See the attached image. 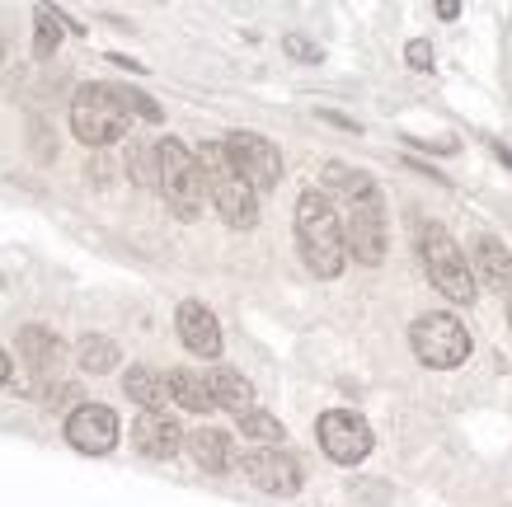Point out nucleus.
Segmentation results:
<instances>
[{
	"label": "nucleus",
	"instance_id": "nucleus-20",
	"mask_svg": "<svg viewBox=\"0 0 512 507\" xmlns=\"http://www.w3.org/2000/svg\"><path fill=\"white\" fill-rule=\"evenodd\" d=\"M325 184L334 188V193H343L348 202H357V198H372L376 193V184L362 174V169H348V165H325Z\"/></svg>",
	"mask_w": 512,
	"mask_h": 507
},
{
	"label": "nucleus",
	"instance_id": "nucleus-10",
	"mask_svg": "<svg viewBox=\"0 0 512 507\" xmlns=\"http://www.w3.org/2000/svg\"><path fill=\"white\" fill-rule=\"evenodd\" d=\"M66 442L85 451V456H104L118 446V414L104 409V404H80L66 418Z\"/></svg>",
	"mask_w": 512,
	"mask_h": 507
},
{
	"label": "nucleus",
	"instance_id": "nucleus-3",
	"mask_svg": "<svg viewBox=\"0 0 512 507\" xmlns=\"http://www.w3.org/2000/svg\"><path fill=\"white\" fill-rule=\"evenodd\" d=\"M156 179H160V193L170 202V212L179 221H193L207 202V179H202V165L198 155L188 151L184 141L165 137L156 146Z\"/></svg>",
	"mask_w": 512,
	"mask_h": 507
},
{
	"label": "nucleus",
	"instance_id": "nucleus-2",
	"mask_svg": "<svg viewBox=\"0 0 512 507\" xmlns=\"http://www.w3.org/2000/svg\"><path fill=\"white\" fill-rule=\"evenodd\" d=\"M132 123V90L118 85H80L76 104H71V132L85 146H109Z\"/></svg>",
	"mask_w": 512,
	"mask_h": 507
},
{
	"label": "nucleus",
	"instance_id": "nucleus-17",
	"mask_svg": "<svg viewBox=\"0 0 512 507\" xmlns=\"http://www.w3.org/2000/svg\"><path fill=\"white\" fill-rule=\"evenodd\" d=\"M475 268H480L484 287L512 292V254L498 245V240H480V245H475Z\"/></svg>",
	"mask_w": 512,
	"mask_h": 507
},
{
	"label": "nucleus",
	"instance_id": "nucleus-21",
	"mask_svg": "<svg viewBox=\"0 0 512 507\" xmlns=\"http://www.w3.org/2000/svg\"><path fill=\"white\" fill-rule=\"evenodd\" d=\"M113 362H118V343H109V338H80V367L85 371H109Z\"/></svg>",
	"mask_w": 512,
	"mask_h": 507
},
{
	"label": "nucleus",
	"instance_id": "nucleus-12",
	"mask_svg": "<svg viewBox=\"0 0 512 507\" xmlns=\"http://www.w3.org/2000/svg\"><path fill=\"white\" fill-rule=\"evenodd\" d=\"M174 324H179V338L193 357H221V324L202 301H184Z\"/></svg>",
	"mask_w": 512,
	"mask_h": 507
},
{
	"label": "nucleus",
	"instance_id": "nucleus-7",
	"mask_svg": "<svg viewBox=\"0 0 512 507\" xmlns=\"http://www.w3.org/2000/svg\"><path fill=\"white\" fill-rule=\"evenodd\" d=\"M221 151H226L231 169L254 188V193H273V188H278L282 155L268 137H259V132H231V137L221 141Z\"/></svg>",
	"mask_w": 512,
	"mask_h": 507
},
{
	"label": "nucleus",
	"instance_id": "nucleus-14",
	"mask_svg": "<svg viewBox=\"0 0 512 507\" xmlns=\"http://www.w3.org/2000/svg\"><path fill=\"white\" fill-rule=\"evenodd\" d=\"M207 390H212V404L231 409L235 418H245L249 409H254V385H249L240 371H231V367H212V371H207Z\"/></svg>",
	"mask_w": 512,
	"mask_h": 507
},
{
	"label": "nucleus",
	"instance_id": "nucleus-18",
	"mask_svg": "<svg viewBox=\"0 0 512 507\" xmlns=\"http://www.w3.org/2000/svg\"><path fill=\"white\" fill-rule=\"evenodd\" d=\"M19 357H24L33 371H47L52 362H62V343H57V334H47L43 324H29V329L19 334Z\"/></svg>",
	"mask_w": 512,
	"mask_h": 507
},
{
	"label": "nucleus",
	"instance_id": "nucleus-5",
	"mask_svg": "<svg viewBox=\"0 0 512 507\" xmlns=\"http://www.w3.org/2000/svg\"><path fill=\"white\" fill-rule=\"evenodd\" d=\"M419 259L423 268H428V277H433V287L447 301H456V306H470L475 301V273H470L466 254L456 249V240H451L442 226H423L419 231Z\"/></svg>",
	"mask_w": 512,
	"mask_h": 507
},
{
	"label": "nucleus",
	"instance_id": "nucleus-4",
	"mask_svg": "<svg viewBox=\"0 0 512 507\" xmlns=\"http://www.w3.org/2000/svg\"><path fill=\"white\" fill-rule=\"evenodd\" d=\"M198 165H202V179H207V198L217 202L221 221H226V226H235V231H249V226L259 221V193H254V188L235 174L221 146H202Z\"/></svg>",
	"mask_w": 512,
	"mask_h": 507
},
{
	"label": "nucleus",
	"instance_id": "nucleus-1",
	"mask_svg": "<svg viewBox=\"0 0 512 507\" xmlns=\"http://www.w3.org/2000/svg\"><path fill=\"white\" fill-rule=\"evenodd\" d=\"M296 245H301V259L315 277H339L343 273V221L339 212L329 207L325 193H301L296 202Z\"/></svg>",
	"mask_w": 512,
	"mask_h": 507
},
{
	"label": "nucleus",
	"instance_id": "nucleus-19",
	"mask_svg": "<svg viewBox=\"0 0 512 507\" xmlns=\"http://www.w3.org/2000/svg\"><path fill=\"white\" fill-rule=\"evenodd\" d=\"M170 400L184 404L188 414L217 409V404H212V390H207V376H198V371H170Z\"/></svg>",
	"mask_w": 512,
	"mask_h": 507
},
{
	"label": "nucleus",
	"instance_id": "nucleus-24",
	"mask_svg": "<svg viewBox=\"0 0 512 507\" xmlns=\"http://www.w3.org/2000/svg\"><path fill=\"white\" fill-rule=\"evenodd\" d=\"M404 57H409V66H414V71H433V47L423 43V38H414V43L404 47Z\"/></svg>",
	"mask_w": 512,
	"mask_h": 507
},
{
	"label": "nucleus",
	"instance_id": "nucleus-15",
	"mask_svg": "<svg viewBox=\"0 0 512 507\" xmlns=\"http://www.w3.org/2000/svg\"><path fill=\"white\" fill-rule=\"evenodd\" d=\"M123 390H127V400L141 404V414H165V404H170V376H160V371H151V367L127 371Z\"/></svg>",
	"mask_w": 512,
	"mask_h": 507
},
{
	"label": "nucleus",
	"instance_id": "nucleus-9",
	"mask_svg": "<svg viewBox=\"0 0 512 507\" xmlns=\"http://www.w3.org/2000/svg\"><path fill=\"white\" fill-rule=\"evenodd\" d=\"M315 432H320L325 456L329 461H339V465L367 461V451H372V428H367V418L348 414V409H329V414H320Z\"/></svg>",
	"mask_w": 512,
	"mask_h": 507
},
{
	"label": "nucleus",
	"instance_id": "nucleus-11",
	"mask_svg": "<svg viewBox=\"0 0 512 507\" xmlns=\"http://www.w3.org/2000/svg\"><path fill=\"white\" fill-rule=\"evenodd\" d=\"M245 475L254 489L264 493H278V498H292L296 489H301V465L287 456V451H278V446H264V451H249L245 461Z\"/></svg>",
	"mask_w": 512,
	"mask_h": 507
},
{
	"label": "nucleus",
	"instance_id": "nucleus-22",
	"mask_svg": "<svg viewBox=\"0 0 512 507\" xmlns=\"http://www.w3.org/2000/svg\"><path fill=\"white\" fill-rule=\"evenodd\" d=\"M240 432L245 437H254V442H264V446H278L287 432H282V423L273 414H259V409H249L245 418H240Z\"/></svg>",
	"mask_w": 512,
	"mask_h": 507
},
{
	"label": "nucleus",
	"instance_id": "nucleus-26",
	"mask_svg": "<svg viewBox=\"0 0 512 507\" xmlns=\"http://www.w3.org/2000/svg\"><path fill=\"white\" fill-rule=\"evenodd\" d=\"M437 15H442V19H456V15H461V5H456V0H442V5H437Z\"/></svg>",
	"mask_w": 512,
	"mask_h": 507
},
{
	"label": "nucleus",
	"instance_id": "nucleus-6",
	"mask_svg": "<svg viewBox=\"0 0 512 507\" xmlns=\"http://www.w3.org/2000/svg\"><path fill=\"white\" fill-rule=\"evenodd\" d=\"M409 348H414L423 367L451 371L470 357V334L456 315H419L414 329H409Z\"/></svg>",
	"mask_w": 512,
	"mask_h": 507
},
{
	"label": "nucleus",
	"instance_id": "nucleus-25",
	"mask_svg": "<svg viewBox=\"0 0 512 507\" xmlns=\"http://www.w3.org/2000/svg\"><path fill=\"white\" fill-rule=\"evenodd\" d=\"M287 52H296V57H306V62H320V52H315L311 43H301V38H287Z\"/></svg>",
	"mask_w": 512,
	"mask_h": 507
},
{
	"label": "nucleus",
	"instance_id": "nucleus-8",
	"mask_svg": "<svg viewBox=\"0 0 512 507\" xmlns=\"http://www.w3.org/2000/svg\"><path fill=\"white\" fill-rule=\"evenodd\" d=\"M343 249L357 263H381L386 259V212H381V193L348 202V221H343Z\"/></svg>",
	"mask_w": 512,
	"mask_h": 507
},
{
	"label": "nucleus",
	"instance_id": "nucleus-27",
	"mask_svg": "<svg viewBox=\"0 0 512 507\" xmlns=\"http://www.w3.org/2000/svg\"><path fill=\"white\" fill-rule=\"evenodd\" d=\"M5 381H10V357L0 353V385H5Z\"/></svg>",
	"mask_w": 512,
	"mask_h": 507
},
{
	"label": "nucleus",
	"instance_id": "nucleus-23",
	"mask_svg": "<svg viewBox=\"0 0 512 507\" xmlns=\"http://www.w3.org/2000/svg\"><path fill=\"white\" fill-rule=\"evenodd\" d=\"M62 43V15L57 10H38V57H47Z\"/></svg>",
	"mask_w": 512,
	"mask_h": 507
},
{
	"label": "nucleus",
	"instance_id": "nucleus-28",
	"mask_svg": "<svg viewBox=\"0 0 512 507\" xmlns=\"http://www.w3.org/2000/svg\"><path fill=\"white\" fill-rule=\"evenodd\" d=\"M0 57H5V47H0Z\"/></svg>",
	"mask_w": 512,
	"mask_h": 507
},
{
	"label": "nucleus",
	"instance_id": "nucleus-16",
	"mask_svg": "<svg viewBox=\"0 0 512 507\" xmlns=\"http://www.w3.org/2000/svg\"><path fill=\"white\" fill-rule=\"evenodd\" d=\"M188 446H193V461L207 470V475H226L235 461V451H231V437L217 428H198L193 437H188Z\"/></svg>",
	"mask_w": 512,
	"mask_h": 507
},
{
	"label": "nucleus",
	"instance_id": "nucleus-13",
	"mask_svg": "<svg viewBox=\"0 0 512 507\" xmlns=\"http://www.w3.org/2000/svg\"><path fill=\"white\" fill-rule=\"evenodd\" d=\"M132 442H137L141 456H151V461H170L174 451L184 446V432L174 423L170 414H141L132 423Z\"/></svg>",
	"mask_w": 512,
	"mask_h": 507
}]
</instances>
